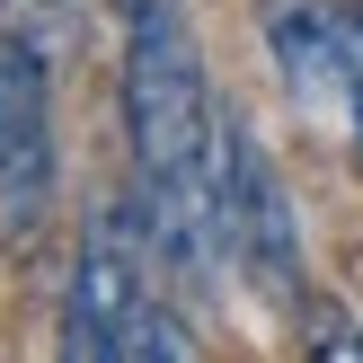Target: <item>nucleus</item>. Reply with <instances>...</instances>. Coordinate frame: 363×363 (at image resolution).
I'll return each instance as SVG.
<instances>
[{
	"instance_id": "f257e3e1",
	"label": "nucleus",
	"mask_w": 363,
	"mask_h": 363,
	"mask_svg": "<svg viewBox=\"0 0 363 363\" xmlns=\"http://www.w3.org/2000/svg\"><path fill=\"white\" fill-rule=\"evenodd\" d=\"M124 18V142H133V204L160 266L204 284L222 266V213H213V98L204 45L186 0H116Z\"/></svg>"
},
{
	"instance_id": "f03ea898",
	"label": "nucleus",
	"mask_w": 363,
	"mask_h": 363,
	"mask_svg": "<svg viewBox=\"0 0 363 363\" xmlns=\"http://www.w3.org/2000/svg\"><path fill=\"white\" fill-rule=\"evenodd\" d=\"M151 257L160 248L142 230L133 195L89 213L80 248H71V293H62V354L71 363H177V354H195V328L160 301Z\"/></svg>"
},
{
	"instance_id": "20e7f679",
	"label": "nucleus",
	"mask_w": 363,
	"mask_h": 363,
	"mask_svg": "<svg viewBox=\"0 0 363 363\" xmlns=\"http://www.w3.org/2000/svg\"><path fill=\"white\" fill-rule=\"evenodd\" d=\"M53 186H62V160H53V53L35 35L0 27V248L27 257L53 230Z\"/></svg>"
},
{
	"instance_id": "6e6552de",
	"label": "nucleus",
	"mask_w": 363,
	"mask_h": 363,
	"mask_svg": "<svg viewBox=\"0 0 363 363\" xmlns=\"http://www.w3.org/2000/svg\"><path fill=\"white\" fill-rule=\"evenodd\" d=\"M311 354H363V328H354V319H337L328 301H319V319H311Z\"/></svg>"
},
{
	"instance_id": "423d86ee",
	"label": "nucleus",
	"mask_w": 363,
	"mask_h": 363,
	"mask_svg": "<svg viewBox=\"0 0 363 363\" xmlns=\"http://www.w3.org/2000/svg\"><path fill=\"white\" fill-rule=\"evenodd\" d=\"M89 18V0H0V27H18V35H35V45H62L71 27Z\"/></svg>"
},
{
	"instance_id": "39448f33",
	"label": "nucleus",
	"mask_w": 363,
	"mask_h": 363,
	"mask_svg": "<svg viewBox=\"0 0 363 363\" xmlns=\"http://www.w3.org/2000/svg\"><path fill=\"white\" fill-rule=\"evenodd\" d=\"M266 45H275L293 98H346V27H337V9L284 0V9L266 18Z\"/></svg>"
},
{
	"instance_id": "7ed1b4c3",
	"label": "nucleus",
	"mask_w": 363,
	"mask_h": 363,
	"mask_svg": "<svg viewBox=\"0 0 363 363\" xmlns=\"http://www.w3.org/2000/svg\"><path fill=\"white\" fill-rule=\"evenodd\" d=\"M213 213H222V257L248 275V293L266 311H301L311 284H301V230L284 204V177L230 106L213 116Z\"/></svg>"
},
{
	"instance_id": "0eeeda50",
	"label": "nucleus",
	"mask_w": 363,
	"mask_h": 363,
	"mask_svg": "<svg viewBox=\"0 0 363 363\" xmlns=\"http://www.w3.org/2000/svg\"><path fill=\"white\" fill-rule=\"evenodd\" d=\"M346 27V106H354V160H363V0H337Z\"/></svg>"
}]
</instances>
